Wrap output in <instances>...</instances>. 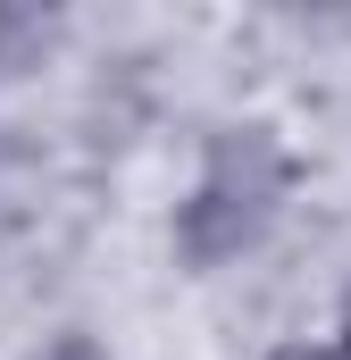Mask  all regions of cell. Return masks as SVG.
<instances>
[{"instance_id": "obj_1", "label": "cell", "mask_w": 351, "mask_h": 360, "mask_svg": "<svg viewBox=\"0 0 351 360\" xmlns=\"http://www.w3.org/2000/svg\"><path fill=\"white\" fill-rule=\"evenodd\" d=\"M284 201H293V151H284V134L260 126V117L218 126L209 151H201L192 193L176 201V260L209 276L226 260H243V252H260L267 226L284 218Z\"/></svg>"}, {"instance_id": "obj_2", "label": "cell", "mask_w": 351, "mask_h": 360, "mask_svg": "<svg viewBox=\"0 0 351 360\" xmlns=\"http://www.w3.org/2000/svg\"><path fill=\"white\" fill-rule=\"evenodd\" d=\"M42 360H100V344H92V335H59Z\"/></svg>"}, {"instance_id": "obj_3", "label": "cell", "mask_w": 351, "mask_h": 360, "mask_svg": "<svg viewBox=\"0 0 351 360\" xmlns=\"http://www.w3.org/2000/svg\"><path fill=\"white\" fill-rule=\"evenodd\" d=\"M260 360H343L335 344H276V352H260Z\"/></svg>"}, {"instance_id": "obj_4", "label": "cell", "mask_w": 351, "mask_h": 360, "mask_svg": "<svg viewBox=\"0 0 351 360\" xmlns=\"http://www.w3.org/2000/svg\"><path fill=\"white\" fill-rule=\"evenodd\" d=\"M335 352L351 360V293H343V327H335Z\"/></svg>"}]
</instances>
